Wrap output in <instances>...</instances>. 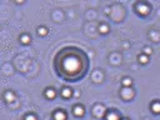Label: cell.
Here are the masks:
<instances>
[{
	"mask_svg": "<svg viewBox=\"0 0 160 120\" xmlns=\"http://www.w3.org/2000/svg\"><path fill=\"white\" fill-rule=\"evenodd\" d=\"M120 115L118 114V111H115V110H110L108 114H106V116H105V119L106 120H120Z\"/></svg>",
	"mask_w": 160,
	"mask_h": 120,
	"instance_id": "5b68a950",
	"label": "cell"
},
{
	"mask_svg": "<svg viewBox=\"0 0 160 120\" xmlns=\"http://www.w3.org/2000/svg\"><path fill=\"white\" fill-rule=\"evenodd\" d=\"M151 110H152L155 114H159V112H160V102H159V101L152 102V105H151Z\"/></svg>",
	"mask_w": 160,
	"mask_h": 120,
	"instance_id": "52a82bcc",
	"label": "cell"
},
{
	"mask_svg": "<svg viewBox=\"0 0 160 120\" xmlns=\"http://www.w3.org/2000/svg\"><path fill=\"white\" fill-rule=\"evenodd\" d=\"M71 95H72V91H71V89H70V88H64V89L61 90V96H62V98L69 99Z\"/></svg>",
	"mask_w": 160,
	"mask_h": 120,
	"instance_id": "8992f818",
	"label": "cell"
},
{
	"mask_svg": "<svg viewBox=\"0 0 160 120\" xmlns=\"http://www.w3.org/2000/svg\"><path fill=\"white\" fill-rule=\"evenodd\" d=\"M141 62H146V58H145V56L141 58Z\"/></svg>",
	"mask_w": 160,
	"mask_h": 120,
	"instance_id": "7c38bea8",
	"label": "cell"
},
{
	"mask_svg": "<svg viewBox=\"0 0 160 120\" xmlns=\"http://www.w3.org/2000/svg\"><path fill=\"white\" fill-rule=\"evenodd\" d=\"M52 118H54V120H66V112L64 110L59 109L52 114Z\"/></svg>",
	"mask_w": 160,
	"mask_h": 120,
	"instance_id": "277c9868",
	"label": "cell"
},
{
	"mask_svg": "<svg viewBox=\"0 0 160 120\" xmlns=\"http://www.w3.org/2000/svg\"><path fill=\"white\" fill-rule=\"evenodd\" d=\"M124 80H125V81H124V84H125V85L131 84V80H130V79H124Z\"/></svg>",
	"mask_w": 160,
	"mask_h": 120,
	"instance_id": "30bf717a",
	"label": "cell"
},
{
	"mask_svg": "<svg viewBox=\"0 0 160 120\" xmlns=\"http://www.w3.org/2000/svg\"><path fill=\"white\" fill-rule=\"evenodd\" d=\"M25 120H36V116L32 115V114H30V115H26L25 116Z\"/></svg>",
	"mask_w": 160,
	"mask_h": 120,
	"instance_id": "9c48e42d",
	"label": "cell"
},
{
	"mask_svg": "<svg viewBox=\"0 0 160 120\" xmlns=\"http://www.w3.org/2000/svg\"><path fill=\"white\" fill-rule=\"evenodd\" d=\"M89 68L90 60L88 54L76 46H65L60 49L54 58L56 75L69 82L81 80L88 74Z\"/></svg>",
	"mask_w": 160,
	"mask_h": 120,
	"instance_id": "6da1fadb",
	"label": "cell"
},
{
	"mask_svg": "<svg viewBox=\"0 0 160 120\" xmlns=\"http://www.w3.org/2000/svg\"><path fill=\"white\" fill-rule=\"evenodd\" d=\"M45 95H46V98H49V99H54L56 94H55V90H54V89H46Z\"/></svg>",
	"mask_w": 160,
	"mask_h": 120,
	"instance_id": "ba28073f",
	"label": "cell"
},
{
	"mask_svg": "<svg viewBox=\"0 0 160 120\" xmlns=\"http://www.w3.org/2000/svg\"><path fill=\"white\" fill-rule=\"evenodd\" d=\"M72 112L76 118H80V116H84L85 114V110H84V106L82 105H75L72 108Z\"/></svg>",
	"mask_w": 160,
	"mask_h": 120,
	"instance_id": "3957f363",
	"label": "cell"
},
{
	"mask_svg": "<svg viewBox=\"0 0 160 120\" xmlns=\"http://www.w3.org/2000/svg\"><path fill=\"white\" fill-rule=\"evenodd\" d=\"M135 9H136V11H138L139 14H141V15H148V14L150 12V8H149L148 5H144V6H142V4H136Z\"/></svg>",
	"mask_w": 160,
	"mask_h": 120,
	"instance_id": "7a4b0ae2",
	"label": "cell"
},
{
	"mask_svg": "<svg viewBox=\"0 0 160 120\" xmlns=\"http://www.w3.org/2000/svg\"><path fill=\"white\" fill-rule=\"evenodd\" d=\"M106 31H108V28L106 26H102L101 28V32H106Z\"/></svg>",
	"mask_w": 160,
	"mask_h": 120,
	"instance_id": "8fae6325",
	"label": "cell"
},
{
	"mask_svg": "<svg viewBox=\"0 0 160 120\" xmlns=\"http://www.w3.org/2000/svg\"><path fill=\"white\" fill-rule=\"evenodd\" d=\"M122 120H129V119H122Z\"/></svg>",
	"mask_w": 160,
	"mask_h": 120,
	"instance_id": "4fadbf2b",
	"label": "cell"
}]
</instances>
